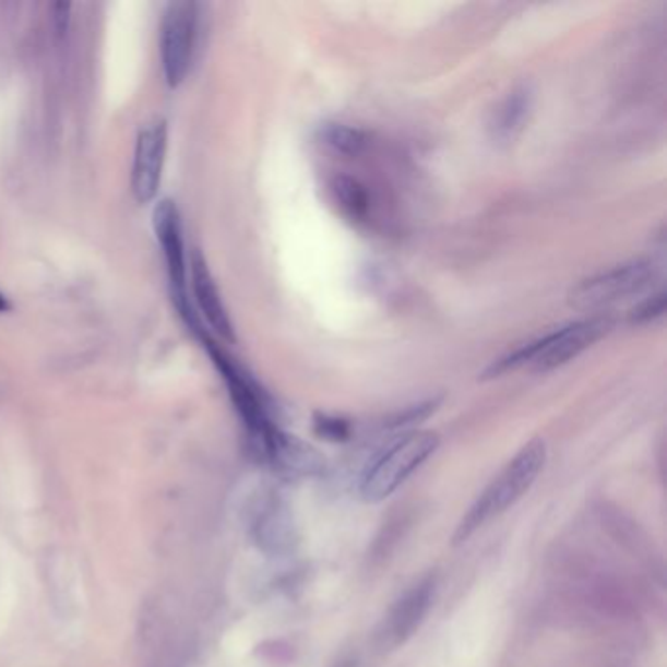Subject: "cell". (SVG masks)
<instances>
[{"label":"cell","instance_id":"cell-9","mask_svg":"<svg viewBox=\"0 0 667 667\" xmlns=\"http://www.w3.org/2000/svg\"><path fill=\"white\" fill-rule=\"evenodd\" d=\"M434 597V577L427 575L421 582L415 583L395 602L388 612L384 622V636L388 646H400L414 636L421 627L427 612L431 609Z\"/></svg>","mask_w":667,"mask_h":667},{"label":"cell","instance_id":"cell-5","mask_svg":"<svg viewBox=\"0 0 667 667\" xmlns=\"http://www.w3.org/2000/svg\"><path fill=\"white\" fill-rule=\"evenodd\" d=\"M153 229L165 257L175 306L190 330H196L202 323L198 320L196 310L189 298V261L184 251L182 222L179 207L169 198L159 200L153 210Z\"/></svg>","mask_w":667,"mask_h":667},{"label":"cell","instance_id":"cell-11","mask_svg":"<svg viewBox=\"0 0 667 667\" xmlns=\"http://www.w3.org/2000/svg\"><path fill=\"white\" fill-rule=\"evenodd\" d=\"M261 461L269 462L273 468L288 476H315L325 466L320 452L281 429L274 432L273 439L266 444Z\"/></svg>","mask_w":667,"mask_h":667},{"label":"cell","instance_id":"cell-17","mask_svg":"<svg viewBox=\"0 0 667 667\" xmlns=\"http://www.w3.org/2000/svg\"><path fill=\"white\" fill-rule=\"evenodd\" d=\"M313 429L327 441H347L350 434L347 421L341 417H331V415H315Z\"/></svg>","mask_w":667,"mask_h":667},{"label":"cell","instance_id":"cell-19","mask_svg":"<svg viewBox=\"0 0 667 667\" xmlns=\"http://www.w3.org/2000/svg\"><path fill=\"white\" fill-rule=\"evenodd\" d=\"M7 311H10V301L9 298L0 291V313H7Z\"/></svg>","mask_w":667,"mask_h":667},{"label":"cell","instance_id":"cell-7","mask_svg":"<svg viewBox=\"0 0 667 667\" xmlns=\"http://www.w3.org/2000/svg\"><path fill=\"white\" fill-rule=\"evenodd\" d=\"M198 38L196 2H169L160 19V65L165 83L177 88L187 81Z\"/></svg>","mask_w":667,"mask_h":667},{"label":"cell","instance_id":"cell-12","mask_svg":"<svg viewBox=\"0 0 667 667\" xmlns=\"http://www.w3.org/2000/svg\"><path fill=\"white\" fill-rule=\"evenodd\" d=\"M531 108H533V93L526 86L515 88L511 95L505 96V100H501L489 122L491 140L501 145L515 142L519 133L525 130Z\"/></svg>","mask_w":667,"mask_h":667},{"label":"cell","instance_id":"cell-2","mask_svg":"<svg viewBox=\"0 0 667 667\" xmlns=\"http://www.w3.org/2000/svg\"><path fill=\"white\" fill-rule=\"evenodd\" d=\"M545 441L533 439L526 442L525 446L515 454V458L499 472L498 478L481 491V496L474 501L471 511L462 517L454 533V545L468 540L491 519L499 517L509 508H513L535 484L538 474L545 468Z\"/></svg>","mask_w":667,"mask_h":667},{"label":"cell","instance_id":"cell-10","mask_svg":"<svg viewBox=\"0 0 667 667\" xmlns=\"http://www.w3.org/2000/svg\"><path fill=\"white\" fill-rule=\"evenodd\" d=\"M189 266L190 286H192L194 301H196V308L202 313V318L206 320L210 330H214L216 335L234 343L236 341L234 323L229 320V313H227L224 300H222L219 288H217L216 281L210 273V266H207L204 254L200 253V249H194L190 254Z\"/></svg>","mask_w":667,"mask_h":667},{"label":"cell","instance_id":"cell-8","mask_svg":"<svg viewBox=\"0 0 667 667\" xmlns=\"http://www.w3.org/2000/svg\"><path fill=\"white\" fill-rule=\"evenodd\" d=\"M167 143L169 130L163 120H153L145 123L133 150L132 163V194L138 204H150L159 192L165 159H167Z\"/></svg>","mask_w":667,"mask_h":667},{"label":"cell","instance_id":"cell-15","mask_svg":"<svg viewBox=\"0 0 667 667\" xmlns=\"http://www.w3.org/2000/svg\"><path fill=\"white\" fill-rule=\"evenodd\" d=\"M333 192L341 207L355 219H365L370 210L368 192L358 180L350 177H337L333 180Z\"/></svg>","mask_w":667,"mask_h":667},{"label":"cell","instance_id":"cell-18","mask_svg":"<svg viewBox=\"0 0 667 667\" xmlns=\"http://www.w3.org/2000/svg\"><path fill=\"white\" fill-rule=\"evenodd\" d=\"M437 405H439L437 400H429V402H425V404L407 407V409L402 412V414H395L394 417L390 419L388 427L400 429V427H405V425L419 424V421L427 419V417H429V415L437 409Z\"/></svg>","mask_w":667,"mask_h":667},{"label":"cell","instance_id":"cell-3","mask_svg":"<svg viewBox=\"0 0 667 667\" xmlns=\"http://www.w3.org/2000/svg\"><path fill=\"white\" fill-rule=\"evenodd\" d=\"M439 434L432 431L407 432L378 456L360 481V496L368 503L390 498L424 462L439 449Z\"/></svg>","mask_w":667,"mask_h":667},{"label":"cell","instance_id":"cell-1","mask_svg":"<svg viewBox=\"0 0 667 667\" xmlns=\"http://www.w3.org/2000/svg\"><path fill=\"white\" fill-rule=\"evenodd\" d=\"M612 325L615 321L609 315H595V318L573 321L560 330L521 345L505 357L498 358L486 370L484 377H501L519 368H526L531 372H548L564 367L573 358L580 357L583 350L592 347L593 343L605 337L612 330Z\"/></svg>","mask_w":667,"mask_h":667},{"label":"cell","instance_id":"cell-6","mask_svg":"<svg viewBox=\"0 0 667 667\" xmlns=\"http://www.w3.org/2000/svg\"><path fill=\"white\" fill-rule=\"evenodd\" d=\"M656 278L650 261H629L609 271L593 274L570 291V306L575 310H599L648 290Z\"/></svg>","mask_w":667,"mask_h":667},{"label":"cell","instance_id":"cell-20","mask_svg":"<svg viewBox=\"0 0 667 667\" xmlns=\"http://www.w3.org/2000/svg\"><path fill=\"white\" fill-rule=\"evenodd\" d=\"M333 667H358V664L355 659H343V662H338Z\"/></svg>","mask_w":667,"mask_h":667},{"label":"cell","instance_id":"cell-14","mask_svg":"<svg viewBox=\"0 0 667 667\" xmlns=\"http://www.w3.org/2000/svg\"><path fill=\"white\" fill-rule=\"evenodd\" d=\"M321 140L335 153L341 155H360L367 150L368 135L357 128H350L345 123H327L321 128Z\"/></svg>","mask_w":667,"mask_h":667},{"label":"cell","instance_id":"cell-4","mask_svg":"<svg viewBox=\"0 0 667 667\" xmlns=\"http://www.w3.org/2000/svg\"><path fill=\"white\" fill-rule=\"evenodd\" d=\"M196 335L202 338L204 348L212 357V362L216 365L217 372L224 378L229 397L236 405L237 414L241 415L247 432H249L251 449L261 458L266 442L271 441L274 432L278 431L269 412L266 397L253 378L249 377L243 368L236 365L234 358L227 357L226 353L217 347L204 331H200Z\"/></svg>","mask_w":667,"mask_h":667},{"label":"cell","instance_id":"cell-16","mask_svg":"<svg viewBox=\"0 0 667 667\" xmlns=\"http://www.w3.org/2000/svg\"><path fill=\"white\" fill-rule=\"evenodd\" d=\"M664 313H666V294L656 291V294L648 296L646 300L640 301L636 308L630 310L629 323L644 325V323L659 320Z\"/></svg>","mask_w":667,"mask_h":667},{"label":"cell","instance_id":"cell-13","mask_svg":"<svg viewBox=\"0 0 667 667\" xmlns=\"http://www.w3.org/2000/svg\"><path fill=\"white\" fill-rule=\"evenodd\" d=\"M254 538L269 552H281L290 548L294 540V525L286 508L278 501H266L261 515L254 523Z\"/></svg>","mask_w":667,"mask_h":667}]
</instances>
